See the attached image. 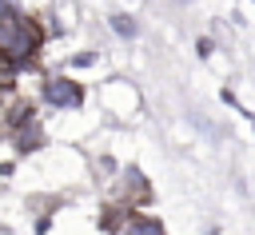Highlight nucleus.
Instances as JSON below:
<instances>
[{"mask_svg":"<svg viewBox=\"0 0 255 235\" xmlns=\"http://www.w3.org/2000/svg\"><path fill=\"white\" fill-rule=\"evenodd\" d=\"M44 96H48L56 108H80L84 88H80L76 80H68V76H52V80L44 84Z\"/></svg>","mask_w":255,"mask_h":235,"instance_id":"obj_1","label":"nucleus"},{"mask_svg":"<svg viewBox=\"0 0 255 235\" xmlns=\"http://www.w3.org/2000/svg\"><path fill=\"white\" fill-rule=\"evenodd\" d=\"M120 235H163V227H159V219L131 211V215L124 219V231H120Z\"/></svg>","mask_w":255,"mask_h":235,"instance_id":"obj_2","label":"nucleus"},{"mask_svg":"<svg viewBox=\"0 0 255 235\" xmlns=\"http://www.w3.org/2000/svg\"><path fill=\"white\" fill-rule=\"evenodd\" d=\"M112 28H116V36H124V40L135 36V20H131L128 12H116V16H112Z\"/></svg>","mask_w":255,"mask_h":235,"instance_id":"obj_3","label":"nucleus"},{"mask_svg":"<svg viewBox=\"0 0 255 235\" xmlns=\"http://www.w3.org/2000/svg\"><path fill=\"white\" fill-rule=\"evenodd\" d=\"M88 64H96V52H80L76 56V68H88Z\"/></svg>","mask_w":255,"mask_h":235,"instance_id":"obj_4","label":"nucleus"}]
</instances>
